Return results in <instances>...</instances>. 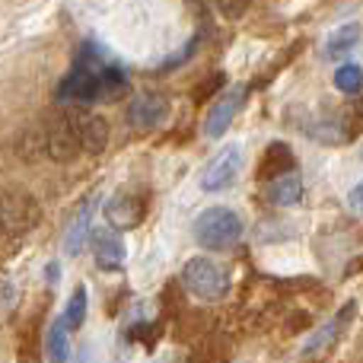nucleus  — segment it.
Masks as SVG:
<instances>
[{
    "label": "nucleus",
    "mask_w": 363,
    "mask_h": 363,
    "mask_svg": "<svg viewBox=\"0 0 363 363\" xmlns=\"http://www.w3.org/2000/svg\"><path fill=\"white\" fill-rule=\"evenodd\" d=\"M347 204H351V211L363 213V182L357 188H351V194H347Z\"/></svg>",
    "instance_id": "22"
},
{
    "label": "nucleus",
    "mask_w": 363,
    "mask_h": 363,
    "mask_svg": "<svg viewBox=\"0 0 363 363\" xmlns=\"http://www.w3.org/2000/svg\"><path fill=\"white\" fill-rule=\"evenodd\" d=\"M147 204H150V198H147L144 191L125 188V191H118L106 204V217L115 230H134V226H140V220H144Z\"/></svg>",
    "instance_id": "7"
},
{
    "label": "nucleus",
    "mask_w": 363,
    "mask_h": 363,
    "mask_svg": "<svg viewBox=\"0 0 363 363\" xmlns=\"http://www.w3.org/2000/svg\"><path fill=\"white\" fill-rule=\"evenodd\" d=\"M211 4L223 19H239L249 10V0H211Z\"/></svg>",
    "instance_id": "21"
},
{
    "label": "nucleus",
    "mask_w": 363,
    "mask_h": 363,
    "mask_svg": "<svg viewBox=\"0 0 363 363\" xmlns=\"http://www.w3.org/2000/svg\"><path fill=\"white\" fill-rule=\"evenodd\" d=\"M67 332H70V328L64 325V319L51 322L48 335H45V357H48V363H67V357H70Z\"/></svg>",
    "instance_id": "15"
},
{
    "label": "nucleus",
    "mask_w": 363,
    "mask_h": 363,
    "mask_svg": "<svg viewBox=\"0 0 363 363\" xmlns=\"http://www.w3.org/2000/svg\"><path fill=\"white\" fill-rule=\"evenodd\" d=\"M354 313H357V303H347V306H341L338 309V315H335L332 322H328L325 328H319V332L313 335V338H309V345H306V354H319L322 347H332L335 341L341 338V332H345L347 328V322L354 319Z\"/></svg>",
    "instance_id": "12"
},
{
    "label": "nucleus",
    "mask_w": 363,
    "mask_h": 363,
    "mask_svg": "<svg viewBox=\"0 0 363 363\" xmlns=\"http://www.w3.org/2000/svg\"><path fill=\"white\" fill-rule=\"evenodd\" d=\"M19 157L26 160V163H35L38 157H45V134H42V125L38 128H29V131L19 138Z\"/></svg>",
    "instance_id": "20"
},
{
    "label": "nucleus",
    "mask_w": 363,
    "mask_h": 363,
    "mask_svg": "<svg viewBox=\"0 0 363 363\" xmlns=\"http://www.w3.org/2000/svg\"><path fill=\"white\" fill-rule=\"evenodd\" d=\"M96 80H99V99H106V102H115L121 93H128V77L115 64H102Z\"/></svg>",
    "instance_id": "16"
},
{
    "label": "nucleus",
    "mask_w": 363,
    "mask_h": 363,
    "mask_svg": "<svg viewBox=\"0 0 363 363\" xmlns=\"http://www.w3.org/2000/svg\"><path fill=\"white\" fill-rule=\"evenodd\" d=\"M89 239H93V258L102 271H118L125 264L128 249H125V239L115 233V226L89 233Z\"/></svg>",
    "instance_id": "10"
},
{
    "label": "nucleus",
    "mask_w": 363,
    "mask_h": 363,
    "mask_svg": "<svg viewBox=\"0 0 363 363\" xmlns=\"http://www.w3.org/2000/svg\"><path fill=\"white\" fill-rule=\"evenodd\" d=\"M239 172H242V147L226 144L223 150L204 166V172H201V188H204V191H223V188H230L233 182L239 179Z\"/></svg>",
    "instance_id": "5"
},
{
    "label": "nucleus",
    "mask_w": 363,
    "mask_h": 363,
    "mask_svg": "<svg viewBox=\"0 0 363 363\" xmlns=\"http://www.w3.org/2000/svg\"><path fill=\"white\" fill-rule=\"evenodd\" d=\"M182 284H185V290L191 296H198V300H220V296L226 294V287H230V277H226V271L220 268L213 258H191V262H185V268H182Z\"/></svg>",
    "instance_id": "2"
},
{
    "label": "nucleus",
    "mask_w": 363,
    "mask_h": 363,
    "mask_svg": "<svg viewBox=\"0 0 363 363\" xmlns=\"http://www.w3.org/2000/svg\"><path fill=\"white\" fill-rule=\"evenodd\" d=\"M38 220H42V207L29 191L10 188V191L0 194V230L4 233L23 236V233L35 230Z\"/></svg>",
    "instance_id": "3"
},
{
    "label": "nucleus",
    "mask_w": 363,
    "mask_h": 363,
    "mask_svg": "<svg viewBox=\"0 0 363 363\" xmlns=\"http://www.w3.org/2000/svg\"><path fill=\"white\" fill-rule=\"evenodd\" d=\"M67 118L74 125V134L80 140V150L86 153H102L108 147V121L96 112H86L80 106H70L67 108Z\"/></svg>",
    "instance_id": "6"
},
{
    "label": "nucleus",
    "mask_w": 363,
    "mask_h": 363,
    "mask_svg": "<svg viewBox=\"0 0 363 363\" xmlns=\"http://www.w3.org/2000/svg\"><path fill=\"white\" fill-rule=\"evenodd\" d=\"M64 325L70 328V332H77V328L86 322V287H77L74 290V296H70V303H67V309H64Z\"/></svg>",
    "instance_id": "19"
},
{
    "label": "nucleus",
    "mask_w": 363,
    "mask_h": 363,
    "mask_svg": "<svg viewBox=\"0 0 363 363\" xmlns=\"http://www.w3.org/2000/svg\"><path fill=\"white\" fill-rule=\"evenodd\" d=\"M264 198H268V204L274 207H294L303 201V179L294 176V172H287V176L281 179H271L268 188H264Z\"/></svg>",
    "instance_id": "13"
},
{
    "label": "nucleus",
    "mask_w": 363,
    "mask_h": 363,
    "mask_svg": "<svg viewBox=\"0 0 363 363\" xmlns=\"http://www.w3.org/2000/svg\"><path fill=\"white\" fill-rule=\"evenodd\" d=\"M217 86H220V77H211V80H207L204 86H201L198 93H194V99H207V96H211L213 89H217Z\"/></svg>",
    "instance_id": "23"
},
{
    "label": "nucleus",
    "mask_w": 363,
    "mask_h": 363,
    "mask_svg": "<svg viewBox=\"0 0 363 363\" xmlns=\"http://www.w3.org/2000/svg\"><path fill=\"white\" fill-rule=\"evenodd\" d=\"M287 172H296V157L287 144L277 140V144H271L268 150L262 153V160H258V179L271 182V179L287 176Z\"/></svg>",
    "instance_id": "11"
},
{
    "label": "nucleus",
    "mask_w": 363,
    "mask_h": 363,
    "mask_svg": "<svg viewBox=\"0 0 363 363\" xmlns=\"http://www.w3.org/2000/svg\"><path fill=\"white\" fill-rule=\"evenodd\" d=\"M166 115H169V102L160 93H140V96H134L131 106H128V121H131V128H138V131L157 128L160 121H166Z\"/></svg>",
    "instance_id": "8"
},
{
    "label": "nucleus",
    "mask_w": 363,
    "mask_h": 363,
    "mask_svg": "<svg viewBox=\"0 0 363 363\" xmlns=\"http://www.w3.org/2000/svg\"><path fill=\"white\" fill-rule=\"evenodd\" d=\"M242 96H245L242 86H233V89H226V93H220V99L211 106L207 121H204V134H207V138H223V131L233 125L239 106H242Z\"/></svg>",
    "instance_id": "9"
},
{
    "label": "nucleus",
    "mask_w": 363,
    "mask_h": 363,
    "mask_svg": "<svg viewBox=\"0 0 363 363\" xmlns=\"http://www.w3.org/2000/svg\"><path fill=\"white\" fill-rule=\"evenodd\" d=\"M42 134H45V157L48 160H55V163H70V160H77L80 140H77L67 112L51 115V118L42 125Z\"/></svg>",
    "instance_id": "4"
},
{
    "label": "nucleus",
    "mask_w": 363,
    "mask_h": 363,
    "mask_svg": "<svg viewBox=\"0 0 363 363\" xmlns=\"http://www.w3.org/2000/svg\"><path fill=\"white\" fill-rule=\"evenodd\" d=\"M194 236H198V242L204 249H230L242 236V217L233 207H223V204L207 207V211L198 213Z\"/></svg>",
    "instance_id": "1"
},
{
    "label": "nucleus",
    "mask_w": 363,
    "mask_h": 363,
    "mask_svg": "<svg viewBox=\"0 0 363 363\" xmlns=\"http://www.w3.org/2000/svg\"><path fill=\"white\" fill-rule=\"evenodd\" d=\"M357 38H360V26L357 23H347V26H341V29H335L332 35L325 38V57L338 61V57L351 55V48L357 45Z\"/></svg>",
    "instance_id": "17"
},
{
    "label": "nucleus",
    "mask_w": 363,
    "mask_h": 363,
    "mask_svg": "<svg viewBox=\"0 0 363 363\" xmlns=\"http://www.w3.org/2000/svg\"><path fill=\"white\" fill-rule=\"evenodd\" d=\"M335 86L347 96H357L363 89V67L360 64H341V67L335 70Z\"/></svg>",
    "instance_id": "18"
},
{
    "label": "nucleus",
    "mask_w": 363,
    "mask_h": 363,
    "mask_svg": "<svg viewBox=\"0 0 363 363\" xmlns=\"http://www.w3.org/2000/svg\"><path fill=\"white\" fill-rule=\"evenodd\" d=\"M93 213H96V198L83 201L80 211L74 213V220H70V230H67V239H64V249H67V255H77V252L83 249V242H86V236H89Z\"/></svg>",
    "instance_id": "14"
}]
</instances>
